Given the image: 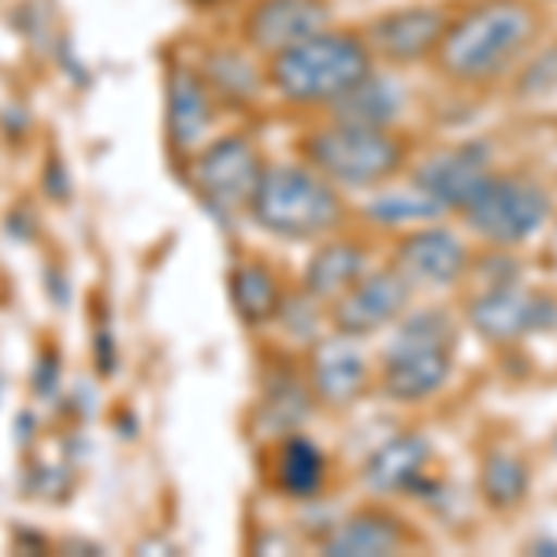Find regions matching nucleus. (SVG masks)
Returning <instances> with one entry per match:
<instances>
[{"label": "nucleus", "mask_w": 557, "mask_h": 557, "mask_svg": "<svg viewBox=\"0 0 557 557\" xmlns=\"http://www.w3.org/2000/svg\"><path fill=\"white\" fill-rule=\"evenodd\" d=\"M539 30V12L528 0H487L465 20L446 26L435 57L457 83H483L506 71Z\"/></svg>", "instance_id": "f257e3e1"}, {"label": "nucleus", "mask_w": 557, "mask_h": 557, "mask_svg": "<svg viewBox=\"0 0 557 557\" xmlns=\"http://www.w3.org/2000/svg\"><path fill=\"white\" fill-rule=\"evenodd\" d=\"M372 75L368 45L354 34L320 30L290 49L275 52L268 83L294 104H323L338 101L357 83Z\"/></svg>", "instance_id": "f03ea898"}, {"label": "nucleus", "mask_w": 557, "mask_h": 557, "mask_svg": "<svg viewBox=\"0 0 557 557\" xmlns=\"http://www.w3.org/2000/svg\"><path fill=\"white\" fill-rule=\"evenodd\" d=\"M249 212L272 235L305 242L327 235L343 223V197L312 168L283 164L260 175Z\"/></svg>", "instance_id": "7ed1b4c3"}, {"label": "nucleus", "mask_w": 557, "mask_h": 557, "mask_svg": "<svg viewBox=\"0 0 557 557\" xmlns=\"http://www.w3.org/2000/svg\"><path fill=\"white\" fill-rule=\"evenodd\" d=\"M457 327L443 309L406 317L383 354V391L398 401L431 398L454 372Z\"/></svg>", "instance_id": "20e7f679"}, {"label": "nucleus", "mask_w": 557, "mask_h": 557, "mask_svg": "<svg viewBox=\"0 0 557 557\" xmlns=\"http://www.w3.org/2000/svg\"><path fill=\"white\" fill-rule=\"evenodd\" d=\"M312 168L323 178H335L343 186H375L386 183L406 164V146L386 127H361V123H335L309 138Z\"/></svg>", "instance_id": "39448f33"}, {"label": "nucleus", "mask_w": 557, "mask_h": 557, "mask_svg": "<svg viewBox=\"0 0 557 557\" xmlns=\"http://www.w3.org/2000/svg\"><path fill=\"white\" fill-rule=\"evenodd\" d=\"M465 223L494 246H520L550 220V197L539 183L520 175H487L461 209Z\"/></svg>", "instance_id": "423d86ee"}, {"label": "nucleus", "mask_w": 557, "mask_h": 557, "mask_svg": "<svg viewBox=\"0 0 557 557\" xmlns=\"http://www.w3.org/2000/svg\"><path fill=\"white\" fill-rule=\"evenodd\" d=\"M260 152L249 138L242 134H227V138L212 141L209 149L197 157L194 164V183L197 194L205 197V205L215 215H231L249 209L257 186H260Z\"/></svg>", "instance_id": "0eeeda50"}, {"label": "nucleus", "mask_w": 557, "mask_h": 557, "mask_svg": "<svg viewBox=\"0 0 557 557\" xmlns=\"http://www.w3.org/2000/svg\"><path fill=\"white\" fill-rule=\"evenodd\" d=\"M412 298L409 278L391 268V272H372L361 275L354 286L335 301V327L346 338H364L383 331L386 323H394L406 312V305Z\"/></svg>", "instance_id": "6e6552de"}, {"label": "nucleus", "mask_w": 557, "mask_h": 557, "mask_svg": "<svg viewBox=\"0 0 557 557\" xmlns=\"http://www.w3.org/2000/svg\"><path fill=\"white\" fill-rule=\"evenodd\" d=\"M472 323L483 338L506 343V338L528 335V331L557 327V305L546 294H524L517 286L498 283L472 305Z\"/></svg>", "instance_id": "1a4fd4ad"}, {"label": "nucleus", "mask_w": 557, "mask_h": 557, "mask_svg": "<svg viewBox=\"0 0 557 557\" xmlns=\"http://www.w3.org/2000/svg\"><path fill=\"white\" fill-rule=\"evenodd\" d=\"M327 20H331L327 0H260L246 20V38L253 49L275 57V52L320 34Z\"/></svg>", "instance_id": "9d476101"}, {"label": "nucleus", "mask_w": 557, "mask_h": 557, "mask_svg": "<svg viewBox=\"0 0 557 557\" xmlns=\"http://www.w3.org/2000/svg\"><path fill=\"white\" fill-rule=\"evenodd\" d=\"M465 268H469V249L450 231H417L398 249V272L409 278V286H424V290L454 286Z\"/></svg>", "instance_id": "9b49d317"}, {"label": "nucleus", "mask_w": 557, "mask_h": 557, "mask_svg": "<svg viewBox=\"0 0 557 557\" xmlns=\"http://www.w3.org/2000/svg\"><path fill=\"white\" fill-rule=\"evenodd\" d=\"M446 12L443 8H398V12L383 15L372 26V45L394 64H412V60H424L428 52L438 49L446 34Z\"/></svg>", "instance_id": "f8f14e48"}, {"label": "nucleus", "mask_w": 557, "mask_h": 557, "mask_svg": "<svg viewBox=\"0 0 557 557\" xmlns=\"http://www.w3.org/2000/svg\"><path fill=\"white\" fill-rule=\"evenodd\" d=\"M487 175H491L487 152L475 149V146H465V149H450V152H438V157H431L428 164L417 172L412 183H417L420 190H424L443 212L446 209L461 212Z\"/></svg>", "instance_id": "ddd939ff"}, {"label": "nucleus", "mask_w": 557, "mask_h": 557, "mask_svg": "<svg viewBox=\"0 0 557 557\" xmlns=\"http://www.w3.org/2000/svg\"><path fill=\"white\" fill-rule=\"evenodd\" d=\"M212 127L209 83L194 71L178 67L168 78V131L178 149H194Z\"/></svg>", "instance_id": "4468645a"}, {"label": "nucleus", "mask_w": 557, "mask_h": 557, "mask_svg": "<svg viewBox=\"0 0 557 557\" xmlns=\"http://www.w3.org/2000/svg\"><path fill=\"white\" fill-rule=\"evenodd\" d=\"M409 546V532L401 528V520L386 517V513H357L354 520H346L335 535L323 543V550L335 557H380V554H398Z\"/></svg>", "instance_id": "2eb2a0df"}, {"label": "nucleus", "mask_w": 557, "mask_h": 557, "mask_svg": "<svg viewBox=\"0 0 557 557\" xmlns=\"http://www.w3.org/2000/svg\"><path fill=\"white\" fill-rule=\"evenodd\" d=\"M364 357L349 343H323L312 354V386L323 401L331 406H346L364 391Z\"/></svg>", "instance_id": "dca6fc26"}, {"label": "nucleus", "mask_w": 557, "mask_h": 557, "mask_svg": "<svg viewBox=\"0 0 557 557\" xmlns=\"http://www.w3.org/2000/svg\"><path fill=\"white\" fill-rule=\"evenodd\" d=\"M428 443L420 435H401L394 438V443H386L383 450L372 454V461H368V483H372L375 491H409L420 483V472L428 469Z\"/></svg>", "instance_id": "f3484780"}, {"label": "nucleus", "mask_w": 557, "mask_h": 557, "mask_svg": "<svg viewBox=\"0 0 557 557\" xmlns=\"http://www.w3.org/2000/svg\"><path fill=\"white\" fill-rule=\"evenodd\" d=\"M364 275V253L349 242H331L312 257L305 272V290L317 301H338Z\"/></svg>", "instance_id": "a211bd4d"}, {"label": "nucleus", "mask_w": 557, "mask_h": 557, "mask_svg": "<svg viewBox=\"0 0 557 557\" xmlns=\"http://www.w3.org/2000/svg\"><path fill=\"white\" fill-rule=\"evenodd\" d=\"M231 298H235L242 320L257 327V323H268L278 312L283 290H278V278L264 264H242L231 275Z\"/></svg>", "instance_id": "6ab92c4d"}, {"label": "nucleus", "mask_w": 557, "mask_h": 557, "mask_svg": "<svg viewBox=\"0 0 557 557\" xmlns=\"http://www.w3.org/2000/svg\"><path fill=\"white\" fill-rule=\"evenodd\" d=\"M338 123H361V127H386L398 112V94L394 86H386L383 78L368 75L364 83H357L349 94L335 101Z\"/></svg>", "instance_id": "aec40b11"}, {"label": "nucleus", "mask_w": 557, "mask_h": 557, "mask_svg": "<svg viewBox=\"0 0 557 557\" xmlns=\"http://www.w3.org/2000/svg\"><path fill=\"white\" fill-rule=\"evenodd\" d=\"M278 487L294 498H312L323 483V454L309 438H290L278 450V469H275Z\"/></svg>", "instance_id": "412c9836"}, {"label": "nucleus", "mask_w": 557, "mask_h": 557, "mask_svg": "<svg viewBox=\"0 0 557 557\" xmlns=\"http://www.w3.org/2000/svg\"><path fill=\"white\" fill-rule=\"evenodd\" d=\"M480 487L494 509H513L528 494V469L509 454H491L487 465H483Z\"/></svg>", "instance_id": "4be33fe9"}, {"label": "nucleus", "mask_w": 557, "mask_h": 557, "mask_svg": "<svg viewBox=\"0 0 557 557\" xmlns=\"http://www.w3.org/2000/svg\"><path fill=\"white\" fill-rule=\"evenodd\" d=\"M205 83L212 89H220V94L246 101V97H253V89L260 86V75L242 52H215L209 60V67H205Z\"/></svg>", "instance_id": "5701e85b"}, {"label": "nucleus", "mask_w": 557, "mask_h": 557, "mask_svg": "<svg viewBox=\"0 0 557 557\" xmlns=\"http://www.w3.org/2000/svg\"><path fill=\"white\" fill-rule=\"evenodd\" d=\"M368 212H372L380 223H424V220H435L443 209L412 183V194H383L368 205Z\"/></svg>", "instance_id": "b1692460"}, {"label": "nucleus", "mask_w": 557, "mask_h": 557, "mask_svg": "<svg viewBox=\"0 0 557 557\" xmlns=\"http://www.w3.org/2000/svg\"><path fill=\"white\" fill-rule=\"evenodd\" d=\"M554 454H557V438H554Z\"/></svg>", "instance_id": "393cba45"}]
</instances>
